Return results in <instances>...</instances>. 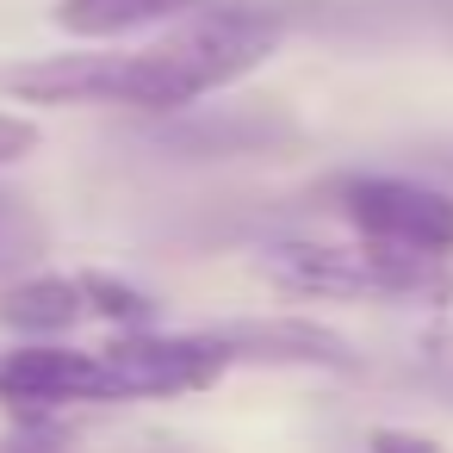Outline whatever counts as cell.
Masks as SVG:
<instances>
[{"label":"cell","instance_id":"cell-7","mask_svg":"<svg viewBox=\"0 0 453 453\" xmlns=\"http://www.w3.org/2000/svg\"><path fill=\"white\" fill-rule=\"evenodd\" d=\"M236 360H261V366H317V372H360V354L348 335H335L329 323L311 317H236L211 329Z\"/></svg>","mask_w":453,"mask_h":453},{"label":"cell","instance_id":"cell-11","mask_svg":"<svg viewBox=\"0 0 453 453\" xmlns=\"http://www.w3.org/2000/svg\"><path fill=\"white\" fill-rule=\"evenodd\" d=\"M44 218L19 199V193H7L0 187V273H19V267H38V255H44Z\"/></svg>","mask_w":453,"mask_h":453},{"label":"cell","instance_id":"cell-12","mask_svg":"<svg viewBox=\"0 0 453 453\" xmlns=\"http://www.w3.org/2000/svg\"><path fill=\"white\" fill-rule=\"evenodd\" d=\"M38 150V125L19 119V112H0V168H13Z\"/></svg>","mask_w":453,"mask_h":453},{"label":"cell","instance_id":"cell-5","mask_svg":"<svg viewBox=\"0 0 453 453\" xmlns=\"http://www.w3.org/2000/svg\"><path fill=\"white\" fill-rule=\"evenodd\" d=\"M106 360L125 379V397H180V391H205L224 379V366H236V354L199 329V335H156V329H131L106 342Z\"/></svg>","mask_w":453,"mask_h":453},{"label":"cell","instance_id":"cell-3","mask_svg":"<svg viewBox=\"0 0 453 453\" xmlns=\"http://www.w3.org/2000/svg\"><path fill=\"white\" fill-rule=\"evenodd\" d=\"M335 205L366 242L453 261V193L441 187H422L403 174H348L335 180Z\"/></svg>","mask_w":453,"mask_h":453},{"label":"cell","instance_id":"cell-10","mask_svg":"<svg viewBox=\"0 0 453 453\" xmlns=\"http://www.w3.org/2000/svg\"><path fill=\"white\" fill-rule=\"evenodd\" d=\"M94 317L88 273H26L0 292V323L19 335H63Z\"/></svg>","mask_w":453,"mask_h":453},{"label":"cell","instance_id":"cell-2","mask_svg":"<svg viewBox=\"0 0 453 453\" xmlns=\"http://www.w3.org/2000/svg\"><path fill=\"white\" fill-rule=\"evenodd\" d=\"M261 273L298 298H447L453 273L434 255H403L385 242H273Z\"/></svg>","mask_w":453,"mask_h":453},{"label":"cell","instance_id":"cell-8","mask_svg":"<svg viewBox=\"0 0 453 453\" xmlns=\"http://www.w3.org/2000/svg\"><path fill=\"white\" fill-rule=\"evenodd\" d=\"M0 88L26 106H119V50L32 57L0 69Z\"/></svg>","mask_w":453,"mask_h":453},{"label":"cell","instance_id":"cell-6","mask_svg":"<svg viewBox=\"0 0 453 453\" xmlns=\"http://www.w3.org/2000/svg\"><path fill=\"white\" fill-rule=\"evenodd\" d=\"M168 156L180 162H218V156H273L286 143H298V125L273 106H187V119L168 112L162 137H156Z\"/></svg>","mask_w":453,"mask_h":453},{"label":"cell","instance_id":"cell-4","mask_svg":"<svg viewBox=\"0 0 453 453\" xmlns=\"http://www.w3.org/2000/svg\"><path fill=\"white\" fill-rule=\"evenodd\" d=\"M125 379L106 360V348H57V342H26L0 354V403L13 410H69V403H119Z\"/></svg>","mask_w":453,"mask_h":453},{"label":"cell","instance_id":"cell-1","mask_svg":"<svg viewBox=\"0 0 453 453\" xmlns=\"http://www.w3.org/2000/svg\"><path fill=\"white\" fill-rule=\"evenodd\" d=\"M280 44V13L273 7H224L180 19L162 44L150 50H119V106L143 112H187L230 81L255 75Z\"/></svg>","mask_w":453,"mask_h":453},{"label":"cell","instance_id":"cell-9","mask_svg":"<svg viewBox=\"0 0 453 453\" xmlns=\"http://www.w3.org/2000/svg\"><path fill=\"white\" fill-rule=\"evenodd\" d=\"M224 7H267V0H57V32L81 38V44H112V38H137L156 26H180L199 13H224Z\"/></svg>","mask_w":453,"mask_h":453}]
</instances>
